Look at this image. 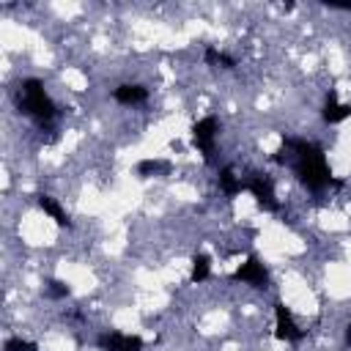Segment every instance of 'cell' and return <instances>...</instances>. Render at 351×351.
Returning <instances> with one entry per match:
<instances>
[{"label":"cell","mask_w":351,"mask_h":351,"mask_svg":"<svg viewBox=\"0 0 351 351\" xmlns=\"http://www.w3.org/2000/svg\"><path fill=\"white\" fill-rule=\"evenodd\" d=\"M203 60H206L208 66H222V69H233V66H236V60H233L230 55H225L222 49H217V47H206Z\"/></svg>","instance_id":"14"},{"label":"cell","mask_w":351,"mask_h":351,"mask_svg":"<svg viewBox=\"0 0 351 351\" xmlns=\"http://www.w3.org/2000/svg\"><path fill=\"white\" fill-rule=\"evenodd\" d=\"M16 107H19V112H25L27 118H33L38 126H49V123L55 121V115H58V107H55V101L49 99L44 82L36 80V77H27V80L19 82Z\"/></svg>","instance_id":"2"},{"label":"cell","mask_w":351,"mask_h":351,"mask_svg":"<svg viewBox=\"0 0 351 351\" xmlns=\"http://www.w3.org/2000/svg\"><path fill=\"white\" fill-rule=\"evenodd\" d=\"M112 99L118 104H143L148 99V88H143L137 82H123V85H118L112 90Z\"/></svg>","instance_id":"9"},{"label":"cell","mask_w":351,"mask_h":351,"mask_svg":"<svg viewBox=\"0 0 351 351\" xmlns=\"http://www.w3.org/2000/svg\"><path fill=\"white\" fill-rule=\"evenodd\" d=\"M233 282H244V285H252V288H266L269 285V271L266 266L261 263V258L250 255L233 274H230Z\"/></svg>","instance_id":"4"},{"label":"cell","mask_w":351,"mask_h":351,"mask_svg":"<svg viewBox=\"0 0 351 351\" xmlns=\"http://www.w3.org/2000/svg\"><path fill=\"white\" fill-rule=\"evenodd\" d=\"M348 115H351V104L337 101V93L329 90V96H326V101H324V110H321V118H324L326 123H340V121H346Z\"/></svg>","instance_id":"8"},{"label":"cell","mask_w":351,"mask_h":351,"mask_svg":"<svg viewBox=\"0 0 351 351\" xmlns=\"http://www.w3.org/2000/svg\"><path fill=\"white\" fill-rule=\"evenodd\" d=\"M277 162H288L296 178L310 192H324L326 186H340L343 181L332 176L326 154L321 145L302 140V137H282V148L277 151Z\"/></svg>","instance_id":"1"},{"label":"cell","mask_w":351,"mask_h":351,"mask_svg":"<svg viewBox=\"0 0 351 351\" xmlns=\"http://www.w3.org/2000/svg\"><path fill=\"white\" fill-rule=\"evenodd\" d=\"M3 351H36V343L22 340V337H8L3 343Z\"/></svg>","instance_id":"15"},{"label":"cell","mask_w":351,"mask_h":351,"mask_svg":"<svg viewBox=\"0 0 351 351\" xmlns=\"http://www.w3.org/2000/svg\"><path fill=\"white\" fill-rule=\"evenodd\" d=\"M274 335L285 343H299L304 337V329H299V324L293 321L291 310L285 304H274Z\"/></svg>","instance_id":"6"},{"label":"cell","mask_w":351,"mask_h":351,"mask_svg":"<svg viewBox=\"0 0 351 351\" xmlns=\"http://www.w3.org/2000/svg\"><path fill=\"white\" fill-rule=\"evenodd\" d=\"M346 343H351V324H348V329H346Z\"/></svg>","instance_id":"17"},{"label":"cell","mask_w":351,"mask_h":351,"mask_svg":"<svg viewBox=\"0 0 351 351\" xmlns=\"http://www.w3.org/2000/svg\"><path fill=\"white\" fill-rule=\"evenodd\" d=\"M247 192L255 197V203L263 208V211H280V200L274 195V184L269 176H252L247 181Z\"/></svg>","instance_id":"5"},{"label":"cell","mask_w":351,"mask_h":351,"mask_svg":"<svg viewBox=\"0 0 351 351\" xmlns=\"http://www.w3.org/2000/svg\"><path fill=\"white\" fill-rule=\"evenodd\" d=\"M217 184H219V189H222L228 197H236L239 192L247 189V181H241V176H236L233 167H222V170L217 173Z\"/></svg>","instance_id":"10"},{"label":"cell","mask_w":351,"mask_h":351,"mask_svg":"<svg viewBox=\"0 0 351 351\" xmlns=\"http://www.w3.org/2000/svg\"><path fill=\"white\" fill-rule=\"evenodd\" d=\"M137 173L140 176H165V173H170V162L167 159H140Z\"/></svg>","instance_id":"12"},{"label":"cell","mask_w":351,"mask_h":351,"mask_svg":"<svg viewBox=\"0 0 351 351\" xmlns=\"http://www.w3.org/2000/svg\"><path fill=\"white\" fill-rule=\"evenodd\" d=\"M208 274H211V258L208 255H195L192 258V282H203V280H208Z\"/></svg>","instance_id":"13"},{"label":"cell","mask_w":351,"mask_h":351,"mask_svg":"<svg viewBox=\"0 0 351 351\" xmlns=\"http://www.w3.org/2000/svg\"><path fill=\"white\" fill-rule=\"evenodd\" d=\"M96 343L101 351H143V337L126 332H104Z\"/></svg>","instance_id":"7"},{"label":"cell","mask_w":351,"mask_h":351,"mask_svg":"<svg viewBox=\"0 0 351 351\" xmlns=\"http://www.w3.org/2000/svg\"><path fill=\"white\" fill-rule=\"evenodd\" d=\"M38 208H41L47 217H52L55 225H60V228H71V219H69L66 208H63L55 197H49V195H38Z\"/></svg>","instance_id":"11"},{"label":"cell","mask_w":351,"mask_h":351,"mask_svg":"<svg viewBox=\"0 0 351 351\" xmlns=\"http://www.w3.org/2000/svg\"><path fill=\"white\" fill-rule=\"evenodd\" d=\"M47 296L49 299H66L69 296V285L60 282V280H49L47 282Z\"/></svg>","instance_id":"16"},{"label":"cell","mask_w":351,"mask_h":351,"mask_svg":"<svg viewBox=\"0 0 351 351\" xmlns=\"http://www.w3.org/2000/svg\"><path fill=\"white\" fill-rule=\"evenodd\" d=\"M217 132H219V121L214 115H206L192 126V140L208 165L214 162V154H217Z\"/></svg>","instance_id":"3"}]
</instances>
